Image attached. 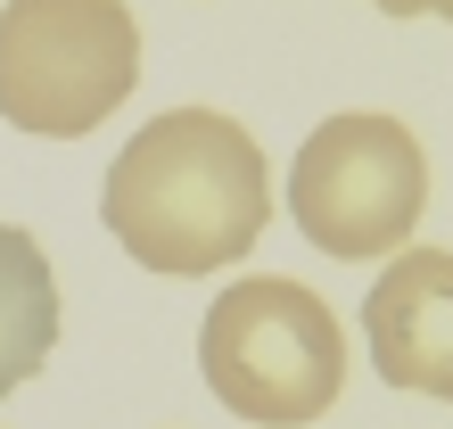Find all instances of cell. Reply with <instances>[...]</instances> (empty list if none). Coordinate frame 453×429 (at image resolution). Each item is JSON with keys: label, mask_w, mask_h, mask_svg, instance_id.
<instances>
[{"label": "cell", "mask_w": 453, "mask_h": 429, "mask_svg": "<svg viewBox=\"0 0 453 429\" xmlns=\"http://www.w3.org/2000/svg\"><path fill=\"white\" fill-rule=\"evenodd\" d=\"M99 223L149 273H223L273 223V174L256 132L223 107H165L116 149L99 182Z\"/></svg>", "instance_id": "6da1fadb"}, {"label": "cell", "mask_w": 453, "mask_h": 429, "mask_svg": "<svg viewBox=\"0 0 453 429\" xmlns=\"http://www.w3.org/2000/svg\"><path fill=\"white\" fill-rule=\"evenodd\" d=\"M198 371L223 413L256 429H305L346 388V331L305 281L239 273L198 322Z\"/></svg>", "instance_id": "7a4b0ae2"}, {"label": "cell", "mask_w": 453, "mask_h": 429, "mask_svg": "<svg viewBox=\"0 0 453 429\" xmlns=\"http://www.w3.org/2000/svg\"><path fill=\"white\" fill-rule=\"evenodd\" d=\"M141 83V25L124 0H9L0 116L34 141H83Z\"/></svg>", "instance_id": "3957f363"}, {"label": "cell", "mask_w": 453, "mask_h": 429, "mask_svg": "<svg viewBox=\"0 0 453 429\" xmlns=\"http://www.w3.org/2000/svg\"><path fill=\"white\" fill-rule=\"evenodd\" d=\"M420 207H429L420 132H404L395 116H371V107L313 124L297 166H288V223L346 264L395 256L420 231Z\"/></svg>", "instance_id": "277c9868"}, {"label": "cell", "mask_w": 453, "mask_h": 429, "mask_svg": "<svg viewBox=\"0 0 453 429\" xmlns=\"http://www.w3.org/2000/svg\"><path fill=\"white\" fill-rule=\"evenodd\" d=\"M363 347L388 388L453 405V248H395L363 298Z\"/></svg>", "instance_id": "5b68a950"}, {"label": "cell", "mask_w": 453, "mask_h": 429, "mask_svg": "<svg viewBox=\"0 0 453 429\" xmlns=\"http://www.w3.org/2000/svg\"><path fill=\"white\" fill-rule=\"evenodd\" d=\"M58 347V281L34 231L0 223V396H17Z\"/></svg>", "instance_id": "8992f818"}, {"label": "cell", "mask_w": 453, "mask_h": 429, "mask_svg": "<svg viewBox=\"0 0 453 429\" xmlns=\"http://www.w3.org/2000/svg\"><path fill=\"white\" fill-rule=\"evenodd\" d=\"M371 9H388V17H453V0H371Z\"/></svg>", "instance_id": "52a82bcc"}]
</instances>
